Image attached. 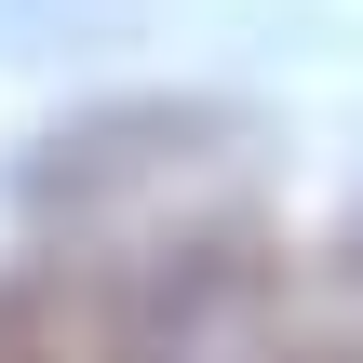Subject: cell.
<instances>
[{"mask_svg": "<svg viewBox=\"0 0 363 363\" xmlns=\"http://www.w3.org/2000/svg\"><path fill=\"white\" fill-rule=\"evenodd\" d=\"M121 363H283V256L256 229H189L121 296Z\"/></svg>", "mask_w": 363, "mask_h": 363, "instance_id": "1", "label": "cell"}, {"mask_svg": "<svg viewBox=\"0 0 363 363\" xmlns=\"http://www.w3.org/2000/svg\"><path fill=\"white\" fill-rule=\"evenodd\" d=\"M0 363H121V296L67 256H27L0 283Z\"/></svg>", "mask_w": 363, "mask_h": 363, "instance_id": "2", "label": "cell"}]
</instances>
